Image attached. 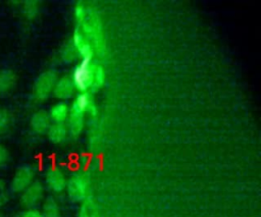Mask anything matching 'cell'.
I'll return each mask as SVG.
<instances>
[{
  "label": "cell",
  "instance_id": "1",
  "mask_svg": "<svg viewBox=\"0 0 261 217\" xmlns=\"http://www.w3.org/2000/svg\"><path fill=\"white\" fill-rule=\"evenodd\" d=\"M33 170L29 166H20L16 169L12 181H11V189L15 193L23 192L33 180Z\"/></svg>",
  "mask_w": 261,
  "mask_h": 217
},
{
  "label": "cell",
  "instance_id": "2",
  "mask_svg": "<svg viewBox=\"0 0 261 217\" xmlns=\"http://www.w3.org/2000/svg\"><path fill=\"white\" fill-rule=\"evenodd\" d=\"M55 83V74L52 71L41 73L35 82L34 92L38 98L45 99L52 91Z\"/></svg>",
  "mask_w": 261,
  "mask_h": 217
},
{
  "label": "cell",
  "instance_id": "3",
  "mask_svg": "<svg viewBox=\"0 0 261 217\" xmlns=\"http://www.w3.org/2000/svg\"><path fill=\"white\" fill-rule=\"evenodd\" d=\"M43 196V186L39 182L31 183L21 195V202L27 207L36 206Z\"/></svg>",
  "mask_w": 261,
  "mask_h": 217
},
{
  "label": "cell",
  "instance_id": "4",
  "mask_svg": "<svg viewBox=\"0 0 261 217\" xmlns=\"http://www.w3.org/2000/svg\"><path fill=\"white\" fill-rule=\"evenodd\" d=\"M87 183L82 176H76L70 179L68 183V194L72 200H82L86 195Z\"/></svg>",
  "mask_w": 261,
  "mask_h": 217
},
{
  "label": "cell",
  "instance_id": "5",
  "mask_svg": "<svg viewBox=\"0 0 261 217\" xmlns=\"http://www.w3.org/2000/svg\"><path fill=\"white\" fill-rule=\"evenodd\" d=\"M31 127L37 133H43L49 128V117L45 111L36 112L31 118Z\"/></svg>",
  "mask_w": 261,
  "mask_h": 217
},
{
  "label": "cell",
  "instance_id": "6",
  "mask_svg": "<svg viewBox=\"0 0 261 217\" xmlns=\"http://www.w3.org/2000/svg\"><path fill=\"white\" fill-rule=\"evenodd\" d=\"M16 75L10 69L0 70V95L7 93L15 84Z\"/></svg>",
  "mask_w": 261,
  "mask_h": 217
},
{
  "label": "cell",
  "instance_id": "7",
  "mask_svg": "<svg viewBox=\"0 0 261 217\" xmlns=\"http://www.w3.org/2000/svg\"><path fill=\"white\" fill-rule=\"evenodd\" d=\"M47 184L55 192H59L64 187L65 180L60 172H51L47 175Z\"/></svg>",
  "mask_w": 261,
  "mask_h": 217
},
{
  "label": "cell",
  "instance_id": "8",
  "mask_svg": "<svg viewBox=\"0 0 261 217\" xmlns=\"http://www.w3.org/2000/svg\"><path fill=\"white\" fill-rule=\"evenodd\" d=\"M48 135L52 142L59 143L64 140L66 135V129L61 123H55L49 127Z\"/></svg>",
  "mask_w": 261,
  "mask_h": 217
},
{
  "label": "cell",
  "instance_id": "9",
  "mask_svg": "<svg viewBox=\"0 0 261 217\" xmlns=\"http://www.w3.org/2000/svg\"><path fill=\"white\" fill-rule=\"evenodd\" d=\"M71 91H72V84H71V82L69 80L68 77H63L56 85L55 94L58 97H60V98H64V97L69 96Z\"/></svg>",
  "mask_w": 261,
  "mask_h": 217
},
{
  "label": "cell",
  "instance_id": "10",
  "mask_svg": "<svg viewBox=\"0 0 261 217\" xmlns=\"http://www.w3.org/2000/svg\"><path fill=\"white\" fill-rule=\"evenodd\" d=\"M66 114H67V107L65 104L63 103H59L57 105H55L52 110H51V117L52 119L56 122V123H61L65 117H66Z\"/></svg>",
  "mask_w": 261,
  "mask_h": 217
},
{
  "label": "cell",
  "instance_id": "11",
  "mask_svg": "<svg viewBox=\"0 0 261 217\" xmlns=\"http://www.w3.org/2000/svg\"><path fill=\"white\" fill-rule=\"evenodd\" d=\"M45 217H59V210L53 199L48 198L44 205Z\"/></svg>",
  "mask_w": 261,
  "mask_h": 217
},
{
  "label": "cell",
  "instance_id": "12",
  "mask_svg": "<svg viewBox=\"0 0 261 217\" xmlns=\"http://www.w3.org/2000/svg\"><path fill=\"white\" fill-rule=\"evenodd\" d=\"M71 130L73 133H77L83 125V116L80 112V110L74 109L71 114Z\"/></svg>",
  "mask_w": 261,
  "mask_h": 217
},
{
  "label": "cell",
  "instance_id": "13",
  "mask_svg": "<svg viewBox=\"0 0 261 217\" xmlns=\"http://www.w3.org/2000/svg\"><path fill=\"white\" fill-rule=\"evenodd\" d=\"M37 4L35 2H24L22 3L21 6V12L27 16V17H32L36 14L37 12Z\"/></svg>",
  "mask_w": 261,
  "mask_h": 217
},
{
  "label": "cell",
  "instance_id": "14",
  "mask_svg": "<svg viewBox=\"0 0 261 217\" xmlns=\"http://www.w3.org/2000/svg\"><path fill=\"white\" fill-rule=\"evenodd\" d=\"M9 120L8 112L6 110H0V135L7 129Z\"/></svg>",
  "mask_w": 261,
  "mask_h": 217
},
{
  "label": "cell",
  "instance_id": "15",
  "mask_svg": "<svg viewBox=\"0 0 261 217\" xmlns=\"http://www.w3.org/2000/svg\"><path fill=\"white\" fill-rule=\"evenodd\" d=\"M9 161V152L5 146L0 145V168L7 165Z\"/></svg>",
  "mask_w": 261,
  "mask_h": 217
},
{
  "label": "cell",
  "instance_id": "16",
  "mask_svg": "<svg viewBox=\"0 0 261 217\" xmlns=\"http://www.w3.org/2000/svg\"><path fill=\"white\" fill-rule=\"evenodd\" d=\"M21 217H45V216H44L43 214H41L39 211L31 209V210L25 211V212L22 214Z\"/></svg>",
  "mask_w": 261,
  "mask_h": 217
},
{
  "label": "cell",
  "instance_id": "17",
  "mask_svg": "<svg viewBox=\"0 0 261 217\" xmlns=\"http://www.w3.org/2000/svg\"><path fill=\"white\" fill-rule=\"evenodd\" d=\"M6 200H7V198H6L5 194L4 193H0V207H2L6 203Z\"/></svg>",
  "mask_w": 261,
  "mask_h": 217
},
{
  "label": "cell",
  "instance_id": "18",
  "mask_svg": "<svg viewBox=\"0 0 261 217\" xmlns=\"http://www.w3.org/2000/svg\"><path fill=\"white\" fill-rule=\"evenodd\" d=\"M4 188H5V182L0 178V193H3Z\"/></svg>",
  "mask_w": 261,
  "mask_h": 217
}]
</instances>
